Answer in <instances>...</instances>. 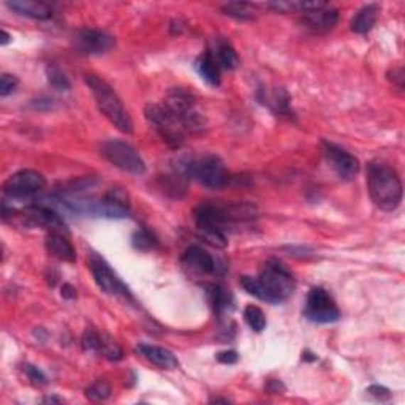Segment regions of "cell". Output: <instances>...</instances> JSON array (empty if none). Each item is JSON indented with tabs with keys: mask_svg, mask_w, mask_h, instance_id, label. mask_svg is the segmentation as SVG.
<instances>
[{
	"mask_svg": "<svg viewBox=\"0 0 405 405\" xmlns=\"http://www.w3.org/2000/svg\"><path fill=\"white\" fill-rule=\"evenodd\" d=\"M379 13H380V6L377 4L362 6L350 21L352 32L360 35L371 32L377 23V19H379Z\"/></svg>",
	"mask_w": 405,
	"mask_h": 405,
	"instance_id": "cell-21",
	"label": "cell"
},
{
	"mask_svg": "<svg viewBox=\"0 0 405 405\" xmlns=\"http://www.w3.org/2000/svg\"><path fill=\"white\" fill-rule=\"evenodd\" d=\"M367 190L374 205L382 211L393 212L402 201V180L399 174L383 162H372L367 166Z\"/></svg>",
	"mask_w": 405,
	"mask_h": 405,
	"instance_id": "cell-3",
	"label": "cell"
},
{
	"mask_svg": "<svg viewBox=\"0 0 405 405\" xmlns=\"http://www.w3.org/2000/svg\"><path fill=\"white\" fill-rule=\"evenodd\" d=\"M323 4L325 2H298V0H291V2H272L268 4V6L281 13H304L307 10L317 9V6Z\"/></svg>",
	"mask_w": 405,
	"mask_h": 405,
	"instance_id": "cell-26",
	"label": "cell"
},
{
	"mask_svg": "<svg viewBox=\"0 0 405 405\" xmlns=\"http://www.w3.org/2000/svg\"><path fill=\"white\" fill-rule=\"evenodd\" d=\"M5 5L21 16L33 19H50L53 16L50 6L41 2H33V0H11V2H6Z\"/></svg>",
	"mask_w": 405,
	"mask_h": 405,
	"instance_id": "cell-19",
	"label": "cell"
},
{
	"mask_svg": "<svg viewBox=\"0 0 405 405\" xmlns=\"http://www.w3.org/2000/svg\"><path fill=\"white\" fill-rule=\"evenodd\" d=\"M86 396H87V399L94 401V402L104 401L111 396V387L104 380H97L86 389Z\"/></svg>",
	"mask_w": 405,
	"mask_h": 405,
	"instance_id": "cell-31",
	"label": "cell"
},
{
	"mask_svg": "<svg viewBox=\"0 0 405 405\" xmlns=\"http://www.w3.org/2000/svg\"><path fill=\"white\" fill-rule=\"evenodd\" d=\"M144 117L170 148L179 149L184 144L187 135L184 125L165 104H148L144 108Z\"/></svg>",
	"mask_w": 405,
	"mask_h": 405,
	"instance_id": "cell-7",
	"label": "cell"
},
{
	"mask_svg": "<svg viewBox=\"0 0 405 405\" xmlns=\"http://www.w3.org/2000/svg\"><path fill=\"white\" fill-rule=\"evenodd\" d=\"M241 285L249 295L269 304L285 303L296 288V282L291 271H288L287 266H284L277 260H269L264 263L258 277H241Z\"/></svg>",
	"mask_w": 405,
	"mask_h": 405,
	"instance_id": "cell-2",
	"label": "cell"
},
{
	"mask_svg": "<svg viewBox=\"0 0 405 405\" xmlns=\"http://www.w3.org/2000/svg\"><path fill=\"white\" fill-rule=\"evenodd\" d=\"M46 187V179L35 170H21L5 180L4 193L11 200L32 198Z\"/></svg>",
	"mask_w": 405,
	"mask_h": 405,
	"instance_id": "cell-11",
	"label": "cell"
},
{
	"mask_svg": "<svg viewBox=\"0 0 405 405\" xmlns=\"http://www.w3.org/2000/svg\"><path fill=\"white\" fill-rule=\"evenodd\" d=\"M178 171L184 174L187 179H195L207 188H222L228 184L230 174L225 163L217 156L205 157H185L179 160Z\"/></svg>",
	"mask_w": 405,
	"mask_h": 405,
	"instance_id": "cell-5",
	"label": "cell"
},
{
	"mask_svg": "<svg viewBox=\"0 0 405 405\" xmlns=\"http://www.w3.org/2000/svg\"><path fill=\"white\" fill-rule=\"evenodd\" d=\"M183 264L192 272H197V274H214L217 271V263H215L211 254L197 246V244L185 249L183 255Z\"/></svg>",
	"mask_w": 405,
	"mask_h": 405,
	"instance_id": "cell-16",
	"label": "cell"
},
{
	"mask_svg": "<svg viewBox=\"0 0 405 405\" xmlns=\"http://www.w3.org/2000/svg\"><path fill=\"white\" fill-rule=\"evenodd\" d=\"M195 70L201 76V80H205L209 86L217 87L220 86L222 76H220V65L217 64V60L214 59V55L206 51L205 54H201L200 58L195 60Z\"/></svg>",
	"mask_w": 405,
	"mask_h": 405,
	"instance_id": "cell-20",
	"label": "cell"
},
{
	"mask_svg": "<svg viewBox=\"0 0 405 405\" xmlns=\"http://www.w3.org/2000/svg\"><path fill=\"white\" fill-rule=\"evenodd\" d=\"M303 358L307 360V361H315L317 356L313 355V353H310V352H304V353H303Z\"/></svg>",
	"mask_w": 405,
	"mask_h": 405,
	"instance_id": "cell-42",
	"label": "cell"
},
{
	"mask_svg": "<svg viewBox=\"0 0 405 405\" xmlns=\"http://www.w3.org/2000/svg\"><path fill=\"white\" fill-rule=\"evenodd\" d=\"M237 360H239V356L234 350H228V352H220L217 355V361L222 362V364H236Z\"/></svg>",
	"mask_w": 405,
	"mask_h": 405,
	"instance_id": "cell-36",
	"label": "cell"
},
{
	"mask_svg": "<svg viewBox=\"0 0 405 405\" xmlns=\"http://www.w3.org/2000/svg\"><path fill=\"white\" fill-rule=\"evenodd\" d=\"M254 212L255 207L247 205H220L207 201L195 207L193 219L202 241L215 249H225L228 246L227 227L236 220L252 219Z\"/></svg>",
	"mask_w": 405,
	"mask_h": 405,
	"instance_id": "cell-1",
	"label": "cell"
},
{
	"mask_svg": "<svg viewBox=\"0 0 405 405\" xmlns=\"http://www.w3.org/2000/svg\"><path fill=\"white\" fill-rule=\"evenodd\" d=\"M18 85H19V80L15 75L4 73L2 78H0V95L9 97L11 92H15Z\"/></svg>",
	"mask_w": 405,
	"mask_h": 405,
	"instance_id": "cell-33",
	"label": "cell"
},
{
	"mask_svg": "<svg viewBox=\"0 0 405 405\" xmlns=\"http://www.w3.org/2000/svg\"><path fill=\"white\" fill-rule=\"evenodd\" d=\"M339 23V11L326 4L317 6V9L307 10L303 13V24L312 33H326L333 31Z\"/></svg>",
	"mask_w": 405,
	"mask_h": 405,
	"instance_id": "cell-15",
	"label": "cell"
},
{
	"mask_svg": "<svg viewBox=\"0 0 405 405\" xmlns=\"http://www.w3.org/2000/svg\"><path fill=\"white\" fill-rule=\"evenodd\" d=\"M10 33L6 32V31H2V40H0V45L5 46V45H9L10 43Z\"/></svg>",
	"mask_w": 405,
	"mask_h": 405,
	"instance_id": "cell-41",
	"label": "cell"
},
{
	"mask_svg": "<svg viewBox=\"0 0 405 405\" xmlns=\"http://www.w3.org/2000/svg\"><path fill=\"white\" fill-rule=\"evenodd\" d=\"M209 53L214 55V59L217 60L220 68L234 70L241 64L239 55H237V53L234 51V48L230 45L228 41L222 40V38L214 40V46H212V50H209Z\"/></svg>",
	"mask_w": 405,
	"mask_h": 405,
	"instance_id": "cell-22",
	"label": "cell"
},
{
	"mask_svg": "<svg viewBox=\"0 0 405 405\" xmlns=\"http://www.w3.org/2000/svg\"><path fill=\"white\" fill-rule=\"evenodd\" d=\"M261 103L266 104L268 108L274 111L276 114L281 116H293V111L290 109V97L284 89H276L272 92L264 90V97H258Z\"/></svg>",
	"mask_w": 405,
	"mask_h": 405,
	"instance_id": "cell-24",
	"label": "cell"
},
{
	"mask_svg": "<svg viewBox=\"0 0 405 405\" xmlns=\"http://www.w3.org/2000/svg\"><path fill=\"white\" fill-rule=\"evenodd\" d=\"M85 80L90 92L94 95L100 113L107 117L119 131L127 135L134 134V121H131L130 114L127 113V109H125L122 100L119 99L116 90L97 75H86Z\"/></svg>",
	"mask_w": 405,
	"mask_h": 405,
	"instance_id": "cell-4",
	"label": "cell"
},
{
	"mask_svg": "<svg viewBox=\"0 0 405 405\" xmlns=\"http://www.w3.org/2000/svg\"><path fill=\"white\" fill-rule=\"evenodd\" d=\"M99 353H102L104 358L109 361H119V360H122V356H124L122 348L119 347L117 342L111 336H108V334H102Z\"/></svg>",
	"mask_w": 405,
	"mask_h": 405,
	"instance_id": "cell-29",
	"label": "cell"
},
{
	"mask_svg": "<svg viewBox=\"0 0 405 405\" xmlns=\"http://www.w3.org/2000/svg\"><path fill=\"white\" fill-rule=\"evenodd\" d=\"M24 372L29 377L31 382L35 383V385H46L48 380H46V375L40 371L38 367H35L32 364H26L24 366Z\"/></svg>",
	"mask_w": 405,
	"mask_h": 405,
	"instance_id": "cell-34",
	"label": "cell"
},
{
	"mask_svg": "<svg viewBox=\"0 0 405 405\" xmlns=\"http://www.w3.org/2000/svg\"><path fill=\"white\" fill-rule=\"evenodd\" d=\"M367 393L374 396L375 399H379V401H388L389 397H391V391L385 387H380V385H372V387H369L367 388Z\"/></svg>",
	"mask_w": 405,
	"mask_h": 405,
	"instance_id": "cell-35",
	"label": "cell"
},
{
	"mask_svg": "<svg viewBox=\"0 0 405 405\" xmlns=\"http://www.w3.org/2000/svg\"><path fill=\"white\" fill-rule=\"evenodd\" d=\"M100 152L111 165L119 170L136 174V176H141V174L146 173V163L143 157L139 156V152L134 146L121 141V139H108V141H104L102 144Z\"/></svg>",
	"mask_w": 405,
	"mask_h": 405,
	"instance_id": "cell-8",
	"label": "cell"
},
{
	"mask_svg": "<svg viewBox=\"0 0 405 405\" xmlns=\"http://www.w3.org/2000/svg\"><path fill=\"white\" fill-rule=\"evenodd\" d=\"M131 244H134L135 249L141 250V252H148V250H152L157 246V239L149 230L139 228L134 233V236H131Z\"/></svg>",
	"mask_w": 405,
	"mask_h": 405,
	"instance_id": "cell-30",
	"label": "cell"
},
{
	"mask_svg": "<svg viewBox=\"0 0 405 405\" xmlns=\"http://www.w3.org/2000/svg\"><path fill=\"white\" fill-rule=\"evenodd\" d=\"M206 293H207L209 303H211L214 312L219 313V315H222L223 312H227L230 307L233 306L232 293H230L228 288L223 287V285H219V284L206 285Z\"/></svg>",
	"mask_w": 405,
	"mask_h": 405,
	"instance_id": "cell-23",
	"label": "cell"
},
{
	"mask_svg": "<svg viewBox=\"0 0 405 405\" xmlns=\"http://www.w3.org/2000/svg\"><path fill=\"white\" fill-rule=\"evenodd\" d=\"M163 104L184 125L187 134H200L205 129V117L197 108L195 97L183 87L171 89Z\"/></svg>",
	"mask_w": 405,
	"mask_h": 405,
	"instance_id": "cell-6",
	"label": "cell"
},
{
	"mask_svg": "<svg viewBox=\"0 0 405 405\" xmlns=\"http://www.w3.org/2000/svg\"><path fill=\"white\" fill-rule=\"evenodd\" d=\"M45 246L48 254L58 258L60 261L65 263H75L76 261V250L73 244L70 242L67 233L60 232H50L46 236Z\"/></svg>",
	"mask_w": 405,
	"mask_h": 405,
	"instance_id": "cell-17",
	"label": "cell"
},
{
	"mask_svg": "<svg viewBox=\"0 0 405 405\" xmlns=\"http://www.w3.org/2000/svg\"><path fill=\"white\" fill-rule=\"evenodd\" d=\"M321 148H323V156L328 165L331 166V170L336 173L342 180H353L358 176L360 160L356 158L353 153L330 141L321 143Z\"/></svg>",
	"mask_w": 405,
	"mask_h": 405,
	"instance_id": "cell-12",
	"label": "cell"
},
{
	"mask_svg": "<svg viewBox=\"0 0 405 405\" xmlns=\"http://www.w3.org/2000/svg\"><path fill=\"white\" fill-rule=\"evenodd\" d=\"M21 219L26 223V227L45 228L50 232L67 233V223L60 217L58 211L45 205H31L26 206L21 211Z\"/></svg>",
	"mask_w": 405,
	"mask_h": 405,
	"instance_id": "cell-13",
	"label": "cell"
},
{
	"mask_svg": "<svg viewBox=\"0 0 405 405\" xmlns=\"http://www.w3.org/2000/svg\"><path fill=\"white\" fill-rule=\"evenodd\" d=\"M393 76H394V78H391V80H394L397 87L402 89L404 87V72H402V68H394L393 70Z\"/></svg>",
	"mask_w": 405,
	"mask_h": 405,
	"instance_id": "cell-39",
	"label": "cell"
},
{
	"mask_svg": "<svg viewBox=\"0 0 405 405\" xmlns=\"http://www.w3.org/2000/svg\"><path fill=\"white\" fill-rule=\"evenodd\" d=\"M46 76H48V82L58 90H62V92H67V90L72 89V82H70L68 76L62 72L59 67L55 65H48L46 67Z\"/></svg>",
	"mask_w": 405,
	"mask_h": 405,
	"instance_id": "cell-28",
	"label": "cell"
},
{
	"mask_svg": "<svg viewBox=\"0 0 405 405\" xmlns=\"http://www.w3.org/2000/svg\"><path fill=\"white\" fill-rule=\"evenodd\" d=\"M268 389L271 391V393H279V389L285 391V387L279 380H271L269 385H268Z\"/></svg>",
	"mask_w": 405,
	"mask_h": 405,
	"instance_id": "cell-40",
	"label": "cell"
},
{
	"mask_svg": "<svg viewBox=\"0 0 405 405\" xmlns=\"http://www.w3.org/2000/svg\"><path fill=\"white\" fill-rule=\"evenodd\" d=\"M62 296H64L65 299H75L76 290L70 284H64V287H62Z\"/></svg>",
	"mask_w": 405,
	"mask_h": 405,
	"instance_id": "cell-38",
	"label": "cell"
},
{
	"mask_svg": "<svg viewBox=\"0 0 405 405\" xmlns=\"http://www.w3.org/2000/svg\"><path fill=\"white\" fill-rule=\"evenodd\" d=\"M136 352L144 356L146 360L152 364H156L160 369H166V371H173V369L179 367V361L173 352L168 348L157 347V345H148V344H139L136 347Z\"/></svg>",
	"mask_w": 405,
	"mask_h": 405,
	"instance_id": "cell-18",
	"label": "cell"
},
{
	"mask_svg": "<svg viewBox=\"0 0 405 405\" xmlns=\"http://www.w3.org/2000/svg\"><path fill=\"white\" fill-rule=\"evenodd\" d=\"M100 340H102V334L100 333H97L95 330H86L85 334H82L81 345H82V348H85L86 352L99 353Z\"/></svg>",
	"mask_w": 405,
	"mask_h": 405,
	"instance_id": "cell-32",
	"label": "cell"
},
{
	"mask_svg": "<svg viewBox=\"0 0 405 405\" xmlns=\"http://www.w3.org/2000/svg\"><path fill=\"white\" fill-rule=\"evenodd\" d=\"M87 263H89V269L94 276L97 287H99L104 295L124 298V299H129V301H134V296H131V291L129 290L127 285H125L121 281V277H119L116 272L111 269V266L103 256H100L95 252H90Z\"/></svg>",
	"mask_w": 405,
	"mask_h": 405,
	"instance_id": "cell-9",
	"label": "cell"
},
{
	"mask_svg": "<svg viewBox=\"0 0 405 405\" xmlns=\"http://www.w3.org/2000/svg\"><path fill=\"white\" fill-rule=\"evenodd\" d=\"M304 317L312 323L326 325L338 321L340 310L330 293L321 287H313L306 299Z\"/></svg>",
	"mask_w": 405,
	"mask_h": 405,
	"instance_id": "cell-10",
	"label": "cell"
},
{
	"mask_svg": "<svg viewBox=\"0 0 405 405\" xmlns=\"http://www.w3.org/2000/svg\"><path fill=\"white\" fill-rule=\"evenodd\" d=\"M244 320H246V323L252 328L255 333H261L264 328H266L264 312L256 306H247L246 309H244Z\"/></svg>",
	"mask_w": 405,
	"mask_h": 405,
	"instance_id": "cell-27",
	"label": "cell"
},
{
	"mask_svg": "<svg viewBox=\"0 0 405 405\" xmlns=\"http://www.w3.org/2000/svg\"><path fill=\"white\" fill-rule=\"evenodd\" d=\"M222 11L227 16H232L237 21H249L255 18V9L254 5L246 2H230L222 6Z\"/></svg>",
	"mask_w": 405,
	"mask_h": 405,
	"instance_id": "cell-25",
	"label": "cell"
},
{
	"mask_svg": "<svg viewBox=\"0 0 405 405\" xmlns=\"http://www.w3.org/2000/svg\"><path fill=\"white\" fill-rule=\"evenodd\" d=\"M75 50L85 55H100L113 50L116 40L113 35L99 29H81L73 38Z\"/></svg>",
	"mask_w": 405,
	"mask_h": 405,
	"instance_id": "cell-14",
	"label": "cell"
},
{
	"mask_svg": "<svg viewBox=\"0 0 405 405\" xmlns=\"http://www.w3.org/2000/svg\"><path fill=\"white\" fill-rule=\"evenodd\" d=\"M32 107H33L35 109H40V111H43V109L50 111V109L54 108V103H53V100H50V99H40V100L32 102Z\"/></svg>",
	"mask_w": 405,
	"mask_h": 405,
	"instance_id": "cell-37",
	"label": "cell"
}]
</instances>
